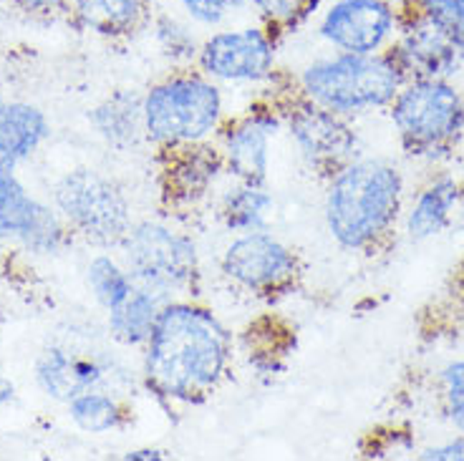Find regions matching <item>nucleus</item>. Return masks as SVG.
<instances>
[{
  "mask_svg": "<svg viewBox=\"0 0 464 461\" xmlns=\"http://www.w3.org/2000/svg\"><path fill=\"white\" fill-rule=\"evenodd\" d=\"M230 338L220 321L189 303L164 305L147 341L144 373L151 389L192 401L215 389L227 366Z\"/></svg>",
  "mask_w": 464,
  "mask_h": 461,
  "instance_id": "f257e3e1",
  "label": "nucleus"
},
{
  "mask_svg": "<svg viewBox=\"0 0 464 461\" xmlns=\"http://www.w3.org/2000/svg\"><path fill=\"white\" fill-rule=\"evenodd\" d=\"M404 182L392 164L348 162L334 174L325 222L346 250H372L394 227Z\"/></svg>",
  "mask_w": 464,
  "mask_h": 461,
  "instance_id": "f03ea898",
  "label": "nucleus"
},
{
  "mask_svg": "<svg viewBox=\"0 0 464 461\" xmlns=\"http://www.w3.org/2000/svg\"><path fill=\"white\" fill-rule=\"evenodd\" d=\"M404 83V71L392 51L336 53L311 63L301 76L305 96L336 114L392 104Z\"/></svg>",
  "mask_w": 464,
  "mask_h": 461,
  "instance_id": "7ed1b4c3",
  "label": "nucleus"
},
{
  "mask_svg": "<svg viewBox=\"0 0 464 461\" xmlns=\"http://www.w3.org/2000/svg\"><path fill=\"white\" fill-rule=\"evenodd\" d=\"M392 121L409 154L437 159L462 139L464 101L447 79H409L392 101Z\"/></svg>",
  "mask_w": 464,
  "mask_h": 461,
  "instance_id": "20e7f679",
  "label": "nucleus"
},
{
  "mask_svg": "<svg viewBox=\"0 0 464 461\" xmlns=\"http://www.w3.org/2000/svg\"><path fill=\"white\" fill-rule=\"evenodd\" d=\"M141 114L151 141L162 147L199 144L220 124L222 93L212 79L179 73L147 93Z\"/></svg>",
  "mask_w": 464,
  "mask_h": 461,
  "instance_id": "39448f33",
  "label": "nucleus"
},
{
  "mask_svg": "<svg viewBox=\"0 0 464 461\" xmlns=\"http://www.w3.org/2000/svg\"><path fill=\"white\" fill-rule=\"evenodd\" d=\"M56 202L71 225L96 243L124 240L131 230L127 197L93 169L66 174L56 189Z\"/></svg>",
  "mask_w": 464,
  "mask_h": 461,
  "instance_id": "423d86ee",
  "label": "nucleus"
},
{
  "mask_svg": "<svg viewBox=\"0 0 464 461\" xmlns=\"http://www.w3.org/2000/svg\"><path fill=\"white\" fill-rule=\"evenodd\" d=\"M124 245L131 277L162 295L192 285L198 275L195 243L164 225H140L129 230Z\"/></svg>",
  "mask_w": 464,
  "mask_h": 461,
  "instance_id": "0eeeda50",
  "label": "nucleus"
},
{
  "mask_svg": "<svg viewBox=\"0 0 464 461\" xmlns=\"http://www.w3.org/2000/svg\"><path fill=\"white\" fill-rule=\"evenodd\" d=\"M198 61L215 82H263L276 66V34L266 25L225 28L199 43Z\"/></svg>",
  "mask_w": 464,
  "mask_h": 461,
  "instance_id": "6e6552de",
  "label": "nucleus"
},
{
  "mask_svg": "<svg viewBox=\"0 0 464 461\" xmlns=\"http://www.w3.org/2000/svg\"><path fill=\"white\" fill-rule=\"evenodd\" d=\"M401 13L389 0H334L318 34L338 53H379L392 46Z\"/></svg>",
  "mask_w": 464,
  "mask_h": 461,
  "instance_id": "1a4fd4ad",
  "label": "nucleus"
},
{
  "mask_svg": "<svg viewBox=\"0 0 464 461\" xmlns=\"http://www.w3.org/2000/svg\"><path fill=\"white\" fill-rule=\"evenodd\" d=\"M392 56L409 79H450L464 61V46L414 11L401 13Z\"/></svg>",
  "mask_w": 464,
  "mask_h": 461,
  "instance_id": "9d476101",
  "label": "nucleus"
},
{
  "mask_svg": "<svg viewBox=\"0 0 464 461\" xmlns=\"http://www.w3.org/2000/svg\"><path fill=\"white\" fill-rule=\"evenodd\" d=\"M222 270L232 283L253 293H273L293 283V277L298 275V260L276 237L247 232L227 247Z\"/></svg>",
  "mask_w": 464,
  "mask_h": 461,
  "instance_id": "9b49d317",
  "label": "nucleus"
},
{
  "mask_svg": "<svg viewBox=\"0 0 464 461\" xmlns=\"http://www.w3.org/2000/svg\"><path fill=\"white\" fill-rule=\"evenodd\" d=\"M0 237H21L35 253L56 250L61 225L56 215L35 202L13 174V164L0 159Z\"/></svg>",
  "mask_w": 464,
  "mask_h": 461,
  "instance_id": "f8f14e48",
  "label": "nucleus"
},
{
  "mask_svg": "<svg viewBox=\"0 0 464 461\" xmlns=\"http://www.w3.org/2000/svg\"><path fill=\"white\" fill-rule=\"evenodd\" d=\"M288 129L308 162L324 169L338 172L356 149V137L348 124H343V119L311 99L290 111Z\"/></svg>",
  "mask_w": 464,
  "mask_h": 461,
  "instance_id": "ddd939ff",
  "label": "nucleus"
},
{
  "mask_svg": "<svg viewBox=\"0 0 464 461\" xmlns=\"http://www.w3.org/2000/svg\"><path fill=\"white\" fill-rule=\"evenodd\" d=\"M270 159V121L266 116H250L225 131L222 162L235 177L250 185H263Z\"/></svg>",
  "mask_w": 464,
  "mask_h": 461,
  "instance_id": "4468645a",
  "label": "nucleus"
},
{
  "mask_svg": "<svg viewBox=\"0 0 464 461\" xmlns=\"http://www.w3.org/2000/svg\"><path fill=\"white\" fill-rule=\"evenodd\" d=\"M35 376L48 396L71 404L83 391H92L93 383L102 379V369L92 358L71 356L69 351L51 348L38 360Z\"/></svg>",
  "mask_w": 464,
  "mask_h": 461,
  "instance_id": "2eb2a0df",
  "label": "nucleus"
},
{
  "mask_svg": "<svg viewBox=\"0 0 464 461\" xmlns=\"http://www.w3.org/2000/svg\"><path fill=\"white\" fill-rule=\"evenodd\" d=\"M73 11L83 28L106 38L134 34L150 13L147 0H73Z\"/></svg>",
  "mask_w": 464,
  "mask_h": 461,
  "instance_id": "dca6fc26",
  "label": "nucleus"
},
{
  "mask_svg": "<svg viewBox=\"0 0 464 461\" xmlns=\"http://www.w3.org/2000/svg\"><path fill=\"white\" fill-rule=\"evenodd\" d=\"M177 151L172 167L167 169V189L174 199H195L205 195L209 182L220 169L222 154L208 149L202 144H185V147H169Z\"/></svg>",
  "mask_w": 464,
  "mask_h": 461,
  "instance_id": "f3484780",
  "label": "nucleus"
},
{
  "mask_svg": "<svg viewBox=\"0 0 464 461\" xmlns=\"http://www.w3.org/2000/svg\"><path fill=\"white\" fill-rule=\"evenodd\" d=\"M48 137V121L35 106L0 104V159L18 162Z\"/></svg>",
  "mask_w": 464,
  "mask_h": 461,
  "instance_id": "a211bd4d",
  "label": "nucleus"
},
{
  "mask_svg": "<svg viewBox=\"0 0 464 461\" xmlns=\"http://www.w3.org/2000/svg\"><path fill=\"white\" fill-rule=\"evenodd\" d=\"M162 308V293L147 285H140V288L134 285L127 298L109 311V328L121 343H129V346L147 343Z\"/></svg>",
  "mask_w": 464,
  "mask_h": 461,
  "instance_id": "6ab92c4d",
  "label": "nucleus"
},
{
  "mask_svg": "<svg viewBox=\"0 0 464 461\" xmlns=\"http://www.w3.org/2000/svg\"><path fill=\"white\" fill-rule=\"evenodd\" d=\"M459 199V185L452 177H441L437 182H431L421 195L417 197L414 207L406 219V230L414 240H427L440 235L452 217V209L457 207Z\"/></svg>",
  "mask_w": 464,
  "mask_h": 461,
  "instance_id": "aec40b11",
  "label": "nucleus"
},
{
  "mask_svg": "<svg viewBox=\"0 0 464 461\" xmlns=\"http://www.w3.org/2000/svg\"><path fill=\"white\" fill-rule=\"evenodd\" d=\"M93 127L111 144H127L134 134L144 129L141 101L131 93H116L92 114Z\"/></svg>",
  "mask_w": 464,
  "mask_h": 461,
  "instance_id": "412c9836",
  "label": "nucleus"
},
{
  "mask_svg": "<svg viewBox=\"0 0 464 461\" xmlns=\"http://www.w3.org/2000/svg\"><path fill=\"white\" fill-rule=\"evenodd\" d=\"M273 207V197L267 195L263 185H250L243 182L237 189H232L225 197L222 205V219L230 230H257L267 217V212Z\"/></svg>",
  "mask_w": 464,
  "mask_h": 461,
  "instance_id": "4be33fe9",
  "label": "nucleus"
},
{
  "mask_svg": "<svg viewBox=\"0 0 464 461\" xmlns=\"http://www.w3.org/2000/svg\"><path fill=\"white\" fill-rule=\"evenodd\" d=\"M71 418L76 421V427L92 434H104L119 427L121 421V408L111 396L106 393L83 391L71 401Z\"/></svg>",
  "mask_w": 464,
  "mask_h": 461,
  "instance_id": "5701e85b",
  "label": "nucleus"
},
{
  "mask_svg": "<svg viewBox=\"0 0 464 461\" xmlns=\"http://www.w3.org/2000/svg\"><path fill=\"white\" fill-rule=\"evenodd\" d=\"M89 285L96 300L106 311H111L134 290V277L129 270L116 265L111 257H96L89 265Z\"/></svg>",
  "mask_w": 464,
  "mask_h": 461,
  "instance_id": "b1692460",
  "label": "nucleus"
},
{
  "mask_svg": "<svg viewBox=\"0 0 464 461\" xmlns=\"http://www.w3.org/2000/svg\"><path fill=\"white\" fill-rule=\"evenodd\" d=\"M260 21L273 34L298 25L318 5V0H250Z\"/></svg>",
  "mask_w": 464,
  "mask_h": 461,
  "instance_id": "393cba45",
  "label": "nucleus"
},
{
  "mask_svg": "<svg viewBox=\"0 0 464 461\" xmlns=\"http://www.w3.org/2000/svg\"><path fill=\"white\" fill-rule=\"evenodd\" d=\"M406 11L424 15L464 46V0H409Z\"/></svg>",
  "mask_w": 464,
  "mask_h": 461,
  "instance_id": "a878e982",
  "label": "nucleus"
},
{
  "mask_svg": "<svg viewBox=\"0 0 464 461\" xmlns=\"http://www.w3.org/2000/svg\"><path fill=\"white\" fill-rule=\"evenodd\" d=\"M154 35H157V43L164 53L177 58V61H187V58H195L199 53V43L192 34V28L172 18V15H160L154 21Z\"/></svg>",
  "mask_w": 464,
  "mask_h": 461,
  "instance_id": "bb28decb",
  "label": "nucleus"
},
{
  "mask_svg": "<svg viewBox=\"0 0 464 461\" xmlns=\"http://www.w3.org/2000/svg\"><path fill=\"white\" fill-rule=\"evenodd\" d=\"M441 383H444L447 416L454 427L464 431V360L447 366L441 373Z\"/></svg>",
  "mask_w": 464,
  "mask_h": 461,
  "instance_id": "cd10ccee",
  "label": "nucleus"
},
{
  "mask_svg": "<svg viewBox=\"0 0 464 461\" xmlns=\"http://www.w3.org/2000/svg\"><path fill=\"white\" fill-rule=\"evenodd\" d=\"M177 3L192 24L208 25V28L222 25L232 15L230 0H177Z\"/></svg>",
  "mask_w": 464,
  "mask_h": 461,
  "instance_id": "c85d7f7f",
  "label": "nucleus"
},
{
  "mask_svg": "<svg viewBox=\"0 0 464 461\" xmlns=\"http://www.w3.org/2000/svg\"><path fill=\"white\" fill-rule=\"evenodd\" d=\"M421 459H437V461H464V438L441 444L434 449H427L421 454Z\"/></svg>",
  "mask_w": 464,
  "mask_h": 461,
  "instance_id": "c756f323",
  "label": "nucleus"
},
{
  "mask_svg": "<svg viewBox=\"0 0 464 461\" xmlns=\"http://www.w3.org/2000/svg\"><path fill=\"white\" fill-rule=\"evenodd\" d=\"M63 3H71V0H25V5H28V8H34V11H46V8L63 5Z\"/></svg>",
  "mask_w": 464,
  "mask_h": 461,
  "instance_id": "7c9ffc66",
  "label": "nucleus"
},
{
  "mask_svg": "<svg viewBox=\"0 0 464 461\" xmlns=\"http://www.w3.org/2000/svg\"><path fill=\"white\" fill-rule=\"evenodd\" d=\"M162 456H164L162 451H154V449L129 451V454H124V459H162Z\"/></svg>",
  "mask_w": 464,
  "mask_h": 461,
  "instance_id": "2f4dec72",
  "label": "nucleus"
},
{
  "mask_svg": "<svg viewBox=\"0 0 464 461\" xmlns=\"http://www.w3.org/2000/svg\"><path fill=\"white\" fill-rule=\"evenodd\" d=\"M13 393H15V389H13L11 380L0 379V406H5L8 401H13Z\"/></svg>",
  "mask_w": 464,
  "mask_h": 461,
  "instance_id": "473e14b6",
  "label": "nucleus"
},
{
  "mask_svg": "<svg viewBox=\"0 0 464 461\" xmlns=\"http://www.w3.org/2000/svg\"><path fill=\"white\" fill-rule=\"evenodd\" d=\"M0 104H3V101H0Z\"/></svg>",
  "mask_w": 464,
  "mask_h": 461,
  "instance_id": "72a5a7b5",
  "label": "nucleus"
}]
</instances>
